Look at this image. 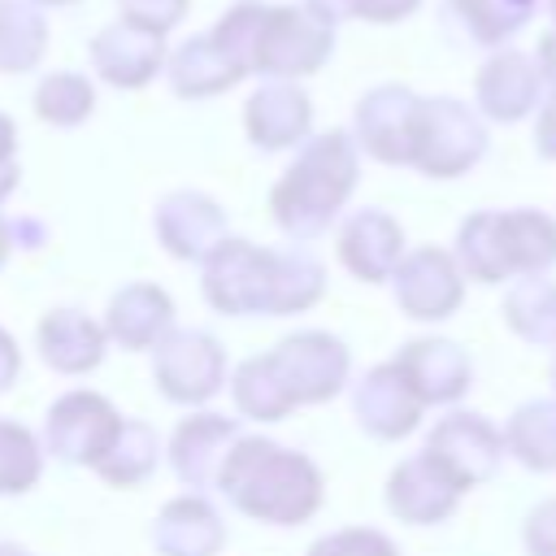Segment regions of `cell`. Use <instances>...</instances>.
Wrapping results in <instances>:
<instances>
[{
	"label": "cell",
	"instance_id": "obj_1",
	"mask_svg": "<svg viewBox=\"0 0 556 556\" xmlns=\"http://www.w3.org/2000/svg\"><path fill=\"white\" fill-rule=\"evenodd\" d=\"M126 9H130V22H135V26H148V30H156V26H169V22H178V13H182V0H126Z\"/></svg>",
	"mask_w": 556,
	"mask_h": 556
},
{
	"label": "cell",
	"instance_id": "obj_2",
	"mask_svg": "<svg viewBox=\"0 0 556 556\" xmlns=\"http://www.w3.org/2000/svg\"><path fill=\"white\" fill-rule=\"evenodd\" d=\"M352 4L365 9V13H374V22H387V17L404 13V9H413V0H352Z\"/></svg>",
	"mask_w": 556,
	"mask_h": 556
}]
</instances>
